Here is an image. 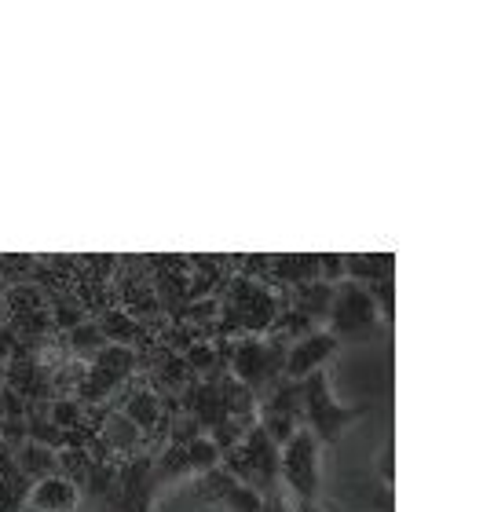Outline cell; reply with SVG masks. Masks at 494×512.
Instances as JSON below:
<instances>
[{"instance_id":"6da1fadb","label":"cell","mask_w":494,"mask_h":512,"mask_svg":"<svg viewBox=\"0 0 494 512\" xmlns=\"http://www.w3.org/2000/svg\"><path fill=\"white\" fill-rule=\"evenodd\" d=\"M304 399H301V410H304V421H308V432H312L319 443H337L344 436V428H352L359 417H366L374 406L363 403V406H341L333 399L330 392V374L323 370H315V374L304 377Z\"/></svg>"},{"instance_id":"7a4b0ae2","label":"cell","mask_w":494,"mask_h":512,"mask_svg":"<svg viewBox=\"0 0 494 512\" xmlns=\"http://www.w3.org/2000/svg\"><path fill=\"white\" fill-rule=\"evenodd\" d=\"M323 330H330L337 341H374L385 330V319H381L374 297L359 282L344 278V282L333 286V300L330 311H326Z\"/></svg>"},{"instance_id":"3957f363","label":"cell","mask_w":494,"mask_h":512,"mask_svg":"<svg viewBox=\"0 0 494 512\" xmlns=\"http://www.w3.org/2000/svg\"><path fill=\"white\" fill-rule=\"evenodd\" d=\"M279 319V297L271 293L268 282H253V278H235L231 293L224 300V330H246L264 333Z\"/></svg>"},{"instance_id":"277c9868","label":"cell","mask_w":494,"mask_h":512,"mask_svg":"<svg viewBox=\"0 0 494 512\" xmlns=\"http://www.w3.org/2000/svg\"><path fill=\"white\" fill-rule=\"evenodd\" d=\"M279 480L297 498V505H315V498H319V439L304 425L282 443Z\"/></svg>"},{"instance_id":"5b68a950","label":"cell","mask_w":494,"mask_h":512,"mask_svg":"<svg viewBox=\"0 0 494 512\" xmlns=\"http://www.w3.org/2000/svg\"><path fill=\"white\" fill-rule=\"evenodd\" d=\"M286 348L279 337L275 341H242L231 352V374L238 384H246L253 395H264L275 381H282V363H286Z\"/></svg>"},{"instance_id":"8992f818","label":"cell","mask_w":494,"mask_h":512,"mask_svg":"<svg viewBox=\"0 0 494 512\" xmlns=\"http://www.w3.org/2000/svg\"><path fill=\"white\" fill-rule=\"evenodd\" d=\"M136 352L132 348H121V344H107L99 355H92V363L85 366V377H81V403H99L107 395L121 392L125 381L136 374Z\"/></svg>"},{"instance_id":"52a82bcc","label":"cell","mask_w":494,"mask_h":512,"mask_svg":"<svg viewBox=\"0 0 494 512\" xmlns=\"http://www.w3.org/2000/svg\"><path fill=\"white\" fill-rule=\"evenodd\" d=\"M337 344L341 341H337L330 330H315V333H308V337H301V341H293L290 348H286L282 377H286V381H304L308 374L323 370L333 359V352H337Z\"/></svg>"},{"instance_id":"ba28073f","label":"cell","mask_w":494,"mask_h":512,"mask_svg":"<svg viewBox=\"0 0 494 512\" xmlns=\"http://www.w3.org/2000/svg\"><path fill=\"white\" fill-rule=\"evenodd\" d=\"M77 505H81V487L63 472L37 480L26 494V512H77Z\"/></svg>"},{"instance_id":"9c48e42d","label":"cell","mask_w":494,"mask_h":512,"mask_svg":"<svg viewBox=\"0 0 494 512\" xmlns=\"http://www.w3.org/2000/svg\"><path fill=\"white\" fill-rule=\"evenodd\" d=\"M99 439H103V447H107V450H114V454H125V458H136V450L143 447V432L132 425L121 410H114V414L103 421V432H99Z\"/></svg>"},{"instance_id":"30bf717a","label":"cell","mask_w":494,"mask_h":512,"mask_svg":"<svg viewBox=\"0 0 494 512\" xmlns=\"http://www.w3.org/2000/svg\"><path fill=\"white\" fill-rule=\"evenodd\" d=\"M268 278H279V282L297 289L319 282V256H271Z\"/></svg>"},{"instance_id":"8fae6325","label":"cell","mask_w":494,"mask_h":512,"mask_svg":"<svg viewBox=\"0 0 494 512\" xmlns=\"http://www.w3.org/2000/svg\"><path fill=\"white\" fill-rule=\"evenodd\" d=\"M15 450V469L22 472V476H30V480H44V476H52V472H59V454L48 447H41V443H33V439H22Z\"/></svg>"},{"instance_id":"7c38bea8","label":"cell","mask_w":494,"mask_h":512,"mask_svg":"<svg viewBox=\"0 0 494 512\" xmlns=\"http://www.w3.org/2000/svg\"><path fill=\"white\" fill-rule=\"evenodd\" d=\"M121 414L129 417L132 425L143 432V439H147V436H154V428L162 421V406H158V395H154L151 388H136V392L121 403Z\"/></svg>"},{"instance_id":"4fadbf2b","label":"cell","mask_w":494,"mask_h":512,"mask_svg":"<svg viewBox=\"0 0 494 512\" xmlns=\"http://www.w3.org/2000/svg\"><path fill=\"white\" fill-rule=\"evenodd\" d=\"M99 333L107 337V344H121V348H132L136 341H143V326L136 322V315H129V311L121 308H110L103 311L96 319Z\"/></svg>"},{"instance_id":"5bb4252c","label":"cell","mask_w":494,"mask_h":512,"mask_svg":"<svg viewBox=\"0 0 494 512\" xmlns=\"http://www.w3.org/2000/svg\"><path fill=\"white\" fill-rule=\"evenodd\" d=\"M66 344H70V352H74V355H81V359H92V355H99L103 348H107V337L99 333L96 319H85L81 326L66 330Z\"/></svg>"},{"instance_id":"9a60e30c","label":"cell","mask_w":494,"mask_h":512,"mask_svg":"<svg viewBox=\"0 0 494 512\" xmlns=\"http://www.w3.org/2000/svg\"><path fill=\"white\" fill-rule=\"evenodd\" d=\"M52 319H55V326L74 330V326H81V322L88 319V311L81 308V300L70 297V293H55L52 297Z\"/></svg>"},{"instance_id":"2e32d148","label":"cell","mask_w":494,"mask_h":512,"mask_svg":"<svg viewBox=\"0 0 494 512\" xmlns=\"http://www.w3.org/2000/svg\"><path fill=\"white\" fill-rule=\"evenodd\" d=\"M81 414H85V403H81V399H55L48 421H52L55 428H74L77 421H81Z\"/></svg>"},{"instance_id":"e0dca14e","label":"cell","mask_w":494,"mask_h":512,"mask_svg":"<svg viewBox=\"0 0 494 512\" xmlns=\"http://www.w3.org/2000/svg\"><path fill=\"white\" fill-rule=\"evenodd\" d=\"M26 348H22L19 333L11 330V326H0V363H11V359H22Z\"/></svg>"},{"instance_id":"ac0fdd59","label":"cell","mask_w":494,"mask_h":512,"mask_svg":"<svg viewBox=\"0 0 494 512\" xmlns=\"http://www.w3.org/2000/svg\"><path fill=\"white\" fill-rule=\"evenodd\" d=\"M216 348H209V344H198V348H191L187 352V363L194 366V370H202V374H209V370H216Z\"/></svg>"},{"instance_id":"d6986e66","label":"cell","mask_w":494,"mask_h":512,"mask_svg":"<svg viewBox=\"0 0 494 512\" xmlns=\"http://www.w3.org/2000/svg\"><path fill=\"white\" fill-rule=\"evenodd\" d=\"M257 512H297V505L286 502V494H282V487H279V491H271V494H264V498H260Z\"/></svg>"},{"instance_id":"ffe728a7","label":"cell","mask_w":494,"mask_h":512,"mask_svg":"<svg viewBox=\"0 0 494 512\" xmlns=\"http://www.w3.org/2000/svg\"><path fill=\"white\" fill-rule=\"evenodd\" d=\"M0 322H4V308H0Z\"/></svg>"}]
</instances>
